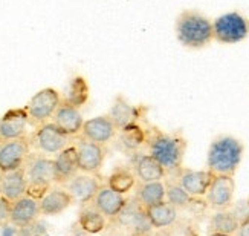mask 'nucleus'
<instances>
[{
	"mask_svg": "<svg viewBox=\"0 0 249 236\" xmlns=\"http://www.w3.org/2000/svg\"><path fill=\"white\" fill-rule=\"evenodd\" d=\"M145 146L151 157L159 161L167 175L176 177L183 167V157L187 152V139L182 134H168L156 126L145 127Z\"/></svg>",
	"mask_w": 249,
	"mask_h": 236,
	"instance_id": "nucleus-1",
	"label": "nucleus"
},
{
	"mask_svg": "<svg viewBox=\"0 0 249 236\" xmlns=\"http://www.w3.org/2000/svg\"><path fill=\"white\" fill-rule=\"evenodd\" d=\"M245 154V144L232 135H220L213 139L207 154V169L213 175L234 177Z\"/></svg>",
	"mask_w": 249,
	"mask_h": 236,
	"instance_id": "nucleus-2",
	"label": "nucleus"
},
{
	"mask_svg": "<svg viewBox=\"0 0 249 236\" xmlns=\"http://www.w3.org/2000/svg\"><path fill=\"white\" fill-rule=\"evenodd\" d=\"M176 39L188 49H203L214 40L213 21L196 9H183L175 23Z\"/></svg>",
	"mask_w": 249,
	"mask_h": 236,
	"instance_id": "nucleus-3",
	"label": "nucleus"
},
{
	"mask_svg": "<svg viewBox=\"0 0 249 236\" xmlns=\"http://www.w3.org/2000/svg\"><path fill=\"white\" fill-rule=\"evenodd\" d=\"M23 167L28 181L26 195L40 201L55 184L53 158L40 152H32Z\"/></svg>",
	"mask_w": 249,
	"mask_h": 236,
	"instance_id": "nucleus-4",
	"label": "nucleus"
},
{
	"mask_svg": "<svg viewBox=\"0 0 249 236\" xmlns=\"http://www.w3.org/2000/svg\"><path fill=\"white\" fill-rule=\"evenodd\" d=\"M60 104H61V95L57 89L53 88L40 89L37 94L31 97V100L25 106L29 124L32 127H38L51 121Z\"/></svg>",
	"mask_w": 249,
	"mask_h": 236,
	"instance_id": "nucleus-5",
	"label": "nucleus"
},
{
	"mask_svg": "<svg viewBox=\"0 0 249 236\" xmlns=\"http://www.w3.org/2000/svg\"><path fill=\"white\" fill-rule=\"evenodd\" d=\"M214 40L222 45H235L249 36V20L240 13H226L213 21Z\"/></svg>",
	"mask_w": 249,
	"mask_h": 236,
	"instance_id": "nucleus-6",
	"label": "nucleus"
},
{
	"mask_svg": "<svg viewBox=\"0 0 249 236\" xmlns=\"http://www.w3.org/2000/svg\"><path fill=\"white\" fill-rule=\"evenodd\" d=\"M72 138L61 132L52 121H48L36 127V131L31 135V144L36 152L45 155H57L68 146H71Z\"/></svg>",
	"mask_w": 249,
	"mask_h": 236,
	"instance_id": "nucleus-7",
	"label": "nucleus"
},
{
	"mask_svg": "<svg viewBox=\"0 0 249 236\" xmlns=\"http://www.w3.org/2000/svg\"><path fill=\"white\" fill-rule=\"evenodd\" d=\"M75 149L78 155V167L80 172L92 175H100V172L104 166L107 150L106 146L93 143L86 139L84 137H75Z\"/></svg>",
	"mask_w": 249,
	"mask_h": 236,
	"instance_id": "nucleus-8",
	"label": "nucleus"
},
{
	"mask_svg": "<svg viewBox=\"0 0 249 236\" xmlns=\"http://www.w3.org/2000/svg\"><path fill=\"white\" fill-rule=\"evenodd\" d=\"M31 154V135L0 143V172L6 174V172L23 167Z\"/></svg>",
	"mask_w": 249,
	"mask_h": 236,
	"instance_id": "nucleus-9",
	"label": "nucleus"
},
{
	"mask_svg": "<svg viewBox=\"0 0 249 236\" xmlns=\"http://www.w3.org/2000/svg\"><path fill=\"white\" fill-rule=\"evenodd\" d=\"M234 192H235L234 177L214 175L211 186L207 192V195H205V202L214 212L228 210L234 204Z\"/></svg>",
	"mask_w": 249,
	"mask_h": 236,
	"instance_id": "nucleus-10",
	"label": "nucleus"
},
{
	"mask_svg": "<svg viewBox=\"0 0 249 236\" xmlns=\"http://www.w3.org/2000/svg\"><path fill=\"white\" fill-rule=\"evenodd\" d=\"M103 182L100 175H92V174H84V172H78L71 181H68L63 187L66 189L75 202H78L80 206H88L92 204L96 193L101 189Z\"/></svg>",
	"mask_w": 249,
	"mask_h": 236,
	"instance_id": "nucleus-11",
	"label": "nucleus"
},
{
	"mask_svg": "<svg viewBox=\"0 0 249 236\" xmlns=\"http://www.w3.org/2000/svg\"><path fill=\"white\" fill-rule=\"evenodd\" d=\"M118 132H120V129L109 115H98L84 121L80 135L89 141L107 146L116 138Z\"/></svg>",
	"mask_w": 249,
	"mask_h": 236,
	"instance_id": "nucleus-12",
	"label": "nucleus"
},
{
	"mask_svg": "<svg viewBox=\"0 0 249 236\" xmlns=\"http://www.w3.org/2000/svg\"><path fill=\"white\" fill-rule=\"evenodd\" d=\"M175 178L190 197L205 198V195H207V192L214 179V175L208 169L194 170V169H188V167H182Z\"/></svg>",
	"mask_w": 249,
	"mask_h": 236,
	"instance_id": "nucleus-13",
	"label": "nucleus"
},
{
	"mask_svg": "<svg viewBox=\"0 0 249 236\" xmlns=\"http://www.w3.org/2000/svg\"><path fill=\"white\" fill-rule=\"evenodd\" d=\"M28 114L23 109H11L0 118V143L28 137Z\"/></svg>",
	"mask_w": 249,
	"mask_h": 236,
	"instance_id": "nucleus-14",
	"label": "nucleus"
},
{
	"mask_svg": "<svg viewBox=\"0 0 249 236\" xmlns=\"http://www.w3.org/2000/svg\"><path fill=\"white\" fill-rule=\"evenodd\" d=\"M40 216H41V213H40L38 199H34L25 195L20 199L14 201L13 206H11L9 224H13L17 229H26V227H31Z\"/></svg>",
	"mask_w": 249,
	"mask_h": 236,
	"instance_id": "nucleus-15",
	"label": "nucleus"
},
{
	"mask_svg": "<svg viewBox=\"0 0 249 236\" xmlns=\"http://www.w3.org/2000/svg\"><path fill=\"white\" fill-rule=\"evenodd\" d=\"M128 201L130 199L125 195H121V193L115 192L107 184H103L101 189L98 190V193H96V197L92 204L104 215L107 219L113 221L118 215L124 210Z\"/></svg>",
	"mask_w": 249,
	"mask_h": 236,
	"instance_id": "nucleus-16",
	"label": "nucleus"
},
{
	"mask_svg": "<svg viewBox=\"0 0 249 236\" xmlns=\"http://www.w3.org/2000/svg\"><path fill=\"white\" fill-rule=\"evenodd\" d=\"M51 121L55 124L61 132L69 135L71 138L78 137L81 134V129H83V124H84L83 115H81L78 107H73V106L66 104L63 101L58 106L57 112L53 114Z\"/></svg>",
	"mask_w": 249,
	"mask_h": 236,
	"instance_id": "nucleus-17",
	"label": "nucleus"
},
{
	"mask_svg": "<svg viewBox=\"0 0 249 236\" xmlns=\"http://www.w3.org/2000/svg\"><path fill=\"white\" fill-rule=\"evenodd\" d=\"M132 169L135 172L136 178L139 179V182L162 181L167 177L165 169L150 154L136 152L132 157Z\"/></svg>",
	"mask_w": 249,
	"mask_h": 236,
	"instance_id": "nucleus-18",
	"label": "nucleus"
},
{
	"mask_svg": "<svg viewBox=\"0 0 249 236\" xmlns=\"http://www.w3.org/2000/svg\"><path fill=\"white\" fill-rule=\"evenodd\" d=\"M53 167H55V184L64 186L80 172L78 167V155L75 144L68 146L53 158Z\"/></svg>",
	"mask_w": 249,
	"mask_h": 236,
	"instance_id": "nucleus-19",
	"label": "nucleus"
},
{
	"mask_svg": "<svg viewBox=\"0 0 249 236\" xmlns=\"http://www.w3.org/2000/svg\"><path fill=\"white\" fill-rule=\"evenodd\" d=\"M38 204H40L41 216H57V215L66 212L72 204H75V201L71 193L63 186H60V187H52L38 201Z\"/></svg>",
	"mask_w": 249,
	"mask_h": 236,
	"instance_id": "nucleus-20",
	"label": "nucleus"
},
{
	"mask_svg": "<svg viewBox=\"0 0 249 236\" xmlns=\"http://www.w3.org/2000/svg\"><path fill=\"white\" fill-rule=\"evenodd\" d=\"M28 181L25 167H20L17 170H11L6 174H2V197L8 201L14 202L26 195Z\"/></svg>",
	"mask_w": 249,
	"mask_h": 236,
	"instance_id": "nucleus-21",
	"label": "nucleus"
},
{
	"mask_svg": "<svg viewBox=\"0 0 249 236\" xmlns=\"http://www.w3.org/2000/svg\"><path fill=\"white\" fill-rule=\"evenodd\" d=\"M145 216L153 229H167L178 221V209L168 201H162L144 209Z\"/></svg>",
	"mask_w": 249,
	"mask_h": 236,
	"instance_id": "nucleus-22",
	"label": "nucleus"
},
{
	"mask_svg": "<svg viewBox=\"0 0 249 236\" xmlns=\"http://www.w3.org/2000/svg\"><path fill=\"white\" fill-rule=\"evenodd\" d=\"M116 137L118 147L125 154L135 155L145 144V127H142L139 123H133L121 129Z\"/></svg>",
	"mask_w": 249,
	"mask_h": 236,
	"instance_id": "nucleus-23",
	"label": "nucleus"
},
{
	"mask_svg": "<svg viewBox=\"0 0 249 236\" xmlns=\"http://www.w3.org/2000/svg\"><path fill=\"white\" fill-rule=\"evenodd\" d=\"M133 199L144 209L148 206H153V204L165 201V181L139 182Z\"/></svg>",
	"mask_w": 249,
	"mask_h": 236,
	"instance_id": "nucleus-24",
	"label": "nucleus"
},
{
	"mask_svg": "<svg viewBox=\"0 0 249 236\" xmlns=\"http://www.w3.org/2000/svg\"><path fill=\"white\" fill-rule=\"evenodd\" d=\"M107 115L112 118L113 123L118 126L120 131H121V129H124V127H127V126H130V124L138 123L139 118H141L138 107L130 104L123 95L116 97L115 103L110 107V111H109V114H107Z\"/></svg>",
	"mask_w": 249,
	"mask_h": 236,
	"instance_id": "nucleus-25",
	"label": "nucleus"
},
{
	"mask_svg": "<svg viewBox=\"0 0 249 236\" xmlns=\"http://www.w3.org/2000/svg\"><path fill=\"white\" fill-rule=\"evenodd\" d=\"M107 219L104 215L96 209L93 204L83 206L78 215V225L80 229L89 235L101 233L107 227Z\"/></svg>",
	"mask_w": 249,
	"mask_h": 236,
	"instance_id": "nucleus-26",
	"label": "nucleus"
},
{
	"mask_svg": "<svg viewBox=\"0 0 249 236\" xmlns=\"http://www.w3.org/2000/svg\"><path fill=\"white\" fill-rule=\"evenodd\" d=\"M138 178L135 175L133 169L128 167H116L112 170V174L107 177V186L113 189L115 192L121 193V195H127L136 187Z\"/></svg>",
	"mask_w": 249,
	"mask_h": 236,
	"instance_id": "nucleus-27",
	"label": "nucleus"
},
{
	"mask_svg": "<svg viewBox=\"0 0 249 236\" xmlns=\"http://www.w3.org/2000/svg\"><path fill=\"white\" fill-rule=\"evenodd\" d=\"M240 225V219L228 209L215 212L210 218L208 222V233H226V235H235L237 229Z\"/></svg>",
	"mask_w": 249,
	"mask_h": 236,
	"instance_id": "nucleus-28",
	"label": "nucleus"
},
{
	"mask_svg": "<svg viewBox=\"0 0 249 236\" xmlns=\"http://www.w3.org/2000/svg\"><path fill=\"white\" fill-rule=\"evenodd\" d=\"M89 100V84L88 80L81 75H77L71 80V84L68 88V94L61 97V101L71 104L73 107H80Z\"/></svg>",
	"mask_w": 249,
	"mask_h": 236,
	"instance_id": "nucleus-29",
	"label": "nucleus"
},
{
	"mask_svg": "<svg viewBox=\"0 0 249 236\" xmlns=\"http://www.w3.org/2000/svg\"><path fill=\"white\" fill-rule=\"evenodd\" d=\"M194 199H197V198L190 197L176 181V178L165 181V201H168L171 206H175L178 210L188 209Z\"/></svg>",
	"mask_w": 249,
	"mask_h": 236,
	"instance_id": "nucleus-30",
	"label": "nucleus"
},
{
	"mask_svg": "<svg viewBox=\"0 0 249 236\" xmlns=\"http://www.w3.org/2000/svg\"><path fill=\"white\" fill-rule=\"evenodd\" d=\"M11 206L13 202L8 201L5 197H0V227H5L11 221Z\"/></svg>",
	"mask_w": 249,
	"mask_h": 236,
	"instance_id": "nucleus-31",
	"label": "nucleus"
},
{
	"mask_svg": "<svg viewBox=\"0 0 249 236\" xmlns=\"http://www.w3.org/2000/svg\"><path fill=\"white\" fill-rule=\"evenodd\" d=\"M237 218H239L240 221L243 218H246L248 215H249V198L245 199V201H240V202H237V204H232L231 209H230Z\"/></svg>",
	"mask_w": 249,
	"mask_h": 236,
	"instance_id": "nucleus-32",
	"label": "nucleus"
},
{
	"mask_svg": "<svg viewBox=\"0 0 249 236\" xmlns=\"http://www.w3.org/2000/svg\"><path fill=\"white\" fill-rule=\"evenodd\" d=\"M235 236H249V215L240 221V225L235 232Z\"/></svg>",
	"mask_w": 249,
	"mask_h": 236,
	"instance_id": "nucleus-33",
	"label": "nucleus"
},
{
	"mask_svg": "<svg viewBox=\"0 0 249 236\" xmlns=\"http://www.w3.org/2000/svg\"><path fill=\"white\" fill-rule=\"evenodd\" d=\"M208 236H234V235H226V233H208Z\"/></svg>",
	"mask_w": 249,
	"mask_h": 236,
	"instance_id": "nucleus-34",
	"label": "nucleus"
},
{
	"mask_svg": "<svg viewBox=\"0 0 249 236\" xmlns=\"http://www.w3.org/2000/svg\"><path fill=\"white\" fill-rule=\"evenodd\" d=\"M0 197H2V172H0Z\"/></svg>",
	"mask_w": 249,
	"mask_h": 236,
	"instance_id": "nucleus-35",
	"label": "nucleus"
}]
</instances>
